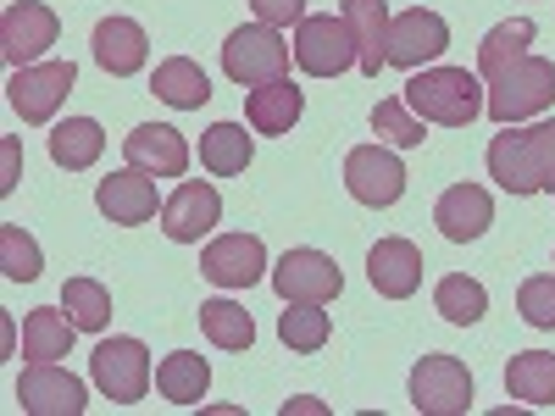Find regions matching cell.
<instances>
[{"label":"cell","mask_w":555,"mask_h":416,"mask_svg":"<svg viewBox=\"0 0 555 416\" xmlns=\"http://www.w3.org/2000/svg\"><path fill=\"white\" fill-rule=\"evenodd\" d=\"M73 334H78L73 316L39 306L23 316V355L28 361H62V355H73Z\"/></svg>","instance_id":"f1b7e54d"},{"label":"cell","mask_w":555,"mask_h":416,"mask_svg":"<svg viewBox=\"0 0 555 416\" xmlns=\"http://www.w3.org/2000/svg\"><path fill=\"white\" fill-rule=\"evenodd\" d=\"M411 405L423 416H467L473 411V373L455 355H423L411 366Z\"/></svg>","instance_id":"8992f818"},{"label":"cell","mask_w":555,"mask_h":416,"mask_svg":"<svg viewBox=\"0 0 555 416\" xmlns=\"http://www.w3.org/2000/svg\"><path fill=\"white\" fill-rule=\"evenodd\" d=\"M483 161H489V178L500 183L505 195H517V200L544 195V172H539V156H533V145H528V133H522V128L494 133V145H489Z\"/></svg>","instance_id":"e0dca14e"},{"label":"cell","mask_w":555,"mask_h":416,"mask_svg":"<svg viewBox=\"0 0 555 416\" xmlns=\"http://www.w3.org/2000/svg\"><path fill=\"white\" fill-rule=\"evenodd\" d=\"M423 250H416L411 239H378L373 250H366V284H373L384 300H411L416 289H423Z\"/></svg>","instance_id":"2e32d148"},{"label":"cell","mask_w":555,"mask_h":416,"mask_svg":"<svg viewBox=\"0 0 555 416\" xmlns=\"http://www.w3.org/2000/svg\"><path fill=\"white\" fill-rule=\"evenodd\" d=\"M201 334L217 344V350H250L256 344V322L245 306L234 300H201Z\"/></svg>","instance_id":"1f68e13d"},{"label":"cell","mask_w":555,"mask_h":416,"mask_svg":"<svg viewBox=\"0 0 555 416\" xmlns=\"http://www.w3.org/2000/svg\"><path fill=\"white\" fill-rule=\"evenodd\" d=\"M505 394L522 405H555V355L550 350H522L505 366Z\"/></svg>","instance_id":"484cf974"},{"label":"cell","mask_w":555,"mask_h":416,"mask_svg":"<svg viewBox=\"0 0 555 416\" xmlns=\"http://www.w3.org/2000/svg\"><path fill=\"white\" fill-rule=\"evenodd\" d=\"M483 89H489L483 117H494L500 128H517V122H528V117L555 106V62L550 56H522L505 73L483 78Z\"/></svg>","instance_id":"7a4b0ae2"},{"label":"cell","mask_w":555,"mask_h":416,"mask_svg":"<svg viewBox=\"0 0 555 416\" xmlns=\"http://www.w3.org/2000/svg\"><path fill=\"white\" fill-rule=\"evenodd\" d=\"M201 167L211 178H240L250 167V133L240 122H211L201 133Z\"/></svg>","instance_id":"83f0119b"},{"label":"cell","mask_w":555,"mask_h":416,"mask_svg":"<svg viewBox=\"0 0 555 416\" xmlns=\"http://www.w3.org/2000/svg\"><path fill=\"white\" fill-rule=\"evenodd\" d=\"M17 190V145L7 139V178H0V195H12Z\"/></svg>","instance_id":"f35d334b"},{"label":"cell","mask_w":555,"mask_h":416,"mask_svg":"<svg viewBox=\"0 0 555 416\" xmlns=\"http://www.w3.org/2000/svg\"><path fill=\"white\" fill-rule=\"evenodd\" d=\"M295 67L311 73V78H345L350 67H361V51H356V34L345 17L334 12H317V17H300L295 23Z\"/></svg>","instance_id":"3957f363"},{"label":"cell","mask_w":555,"mask_h":416,"mask_svg":"<svg viewBox=\"0 0 555 416\" xmlns=\"http://www.w3.org/2000/svg\"><path fill=\"white\" fill-rule=\"evenodd\" d=\"M56 34H62V23H56V12L44 6V0H12V6L0 12V56L12 62V73L34 67L56 44Z\"/></svg>","instance_id":"ba28073f"},{"label":"cell","mask_w":555,"mask_h":416,"mask_svg":"<svg viewBox=\"0 0 555 416\" xmlns=\"http://www.w3.org/2000/svg\"><path fill=\"white\" fill-rule=\"evenodd\" d=\"M533 39H539V28H533L528 17H512V23L489 28V34H483V44H478V78H494V73H505L512 62L533 56V51H528Z\"/></svg>","instance_id":"f546056e"},{"label":"cell","mask_w":555,"mask_h":416,"mask_svg":"<svg viewBox=\"0 0 555 416\" xmlns=\"http://www.w3.org/2000/svg\"><path fill=\"white\" fill-rule=\"evenodd\" d=\"M201 272L217 289H256L267 277V245L256 234H222L201 250Z\"/></svg>","instance_id":"5bb4252c"},{"label":"cell","mask_w":555,"mask_h":416,"mask_svg":"<svg viewBox=\"0 0 555 416\" xmlns=\"http://www.w3.org/2000/svg\"><path fill=\"white\" fill-rule=\"evenodd\" d=\"M450 51V23L439 12H423L411 6L389 23V67H405V73H423L434 67L439 56Z\"/></svg>","instance_id":"7c38bea8"},{"label":"cell","mask_w":555,"mask_h":416,"mask_svg":"<svg viewBox=\"0 0 555 416\" xmlns=\"http://www.w3.org/2000/svg\"><path fill=\"white\" fill-rule=\"evenodd\" d=\"M156 389H162L167 405H201L206 389H211V366H206V355H195V350H172V355L156 366Z\"/></svg>","instance_id":"cb8c5ba5"},{"label":"cell","mask_w":555,"mask_h":416,"mask_svg":"<svg viewBox=\"0 0 555 416\" xmlns=\"http://www.w3.org/2000/svg\"><path fill=\"white\" fill-rule=\"evenodd\" d=\"M250 12H256V23H267V28H295V23L306 17V0H250Z\"/></svg>","instance_id":"74e56055"},{"label":"cell","mask_w":555,"mask_h":416,"mask_svg":"<svg viewBox=\"0 0 555 416\" xmlns=\"http://www.w3.org/2000/svg\"><path fill=\"white\" fill-rule=\"evenodd\" d=\"M517 311L528 328H555V272H539L517 289Z\"/></svg>","instance_id":"d590c367"},{"label":"cell","mask_w":555,"mask_h":416,"mask_svg":"<svg viewBox=\"0 0 555 416\" xmlns=\"http://www.w3.org/2000/svg\"><path fill=\"white\" fill-rule=\"evenodd\" d=\"M306 112V95H300V83L289 78H272V83H256L250 89V101H245V117H250V133H272V139H284Z\"/></svg>","instance_id":"7402d4cb"},{"label":"cell","mask_w":555,"mask_h":416,"mask_svg":"<svg viewBox=\"0 0 555 416\" xmlns=\"http://www.w3.org/2000/svg\"><path fill=\"white\" fill-rule=\"evenodd\" d=\"M550 266H555V261H550Z\"/></svg>","instance_id":"ab89813d"},{"label":"cell","mask_w":555,"mask_h":416,"mask_svg":"<svg viewBox=\"0 0 555 416\" xmlns=\"http://www.w3.org/2000/svg\"><path fill=\"white\" fill-rule=\"evenodd\" d=\"M89 51H95V67L112 78H133L151 62V34L133 17H101L95 34H89Z\"/></svg>","instance_id":"d6986e66"},{"label":"cell","mask_w":555,"mask_h":416,"mask_svg":"<svg viewBox=\"0 0 555 416\" xmlns=\"http://www.w3.org/2000/svg\"><path fill=\"white\" fill-rule=\"evenodd\" d=\"M434 222H439V234L450 245H473L489 234V222H494V200L483 183H450V190L439 195L434 206Z\"/></svg>","instance_id":"ac0fdd59"},{"label":"cell","mask_w":555,"mask_h":416,"mask_svg":"<svg viewBox=\"0 0 555 416\" xmlns=\"http://www.w3.org/2000/svg\"><path fill=\"white\" fill-rule=\"evenodd\" d=\"M89 378L112 405H139L151 389V350L139 339H101L95 355H89Z\"/></svg>","instance_id":"5b68a950"},{"label":"cell","mask_w":555,"mask_h":416,"mask_svg":"<svg viewBox=\"0 0 555 416\" xmlns=\"http://www.w3.org/2000/svg\"><path fill=\"white\" fill-rule=\"evenodd\" d=\"M17 405L28 416H83L89 389L56 361H28V373L17 378Z\"/></svg>","instance_id":"8fae6325"},{"label":"cell","mask_w":555,"mask_h":416,"mask_svg":"<svg viewBox=\"0 0 555 416\" xmlns=\"http://www.w3.org/2000/svg\"><path fill=\"white\" fill-rule=\"evenodd\" d=\"M95 206H101V217L117 222V227H139V222H151V217L162 211L156 183L139 172V167L106 172V178H101V190H95Z\"/></svg>","instance_id":"ffe728a7"},{"label":"cell","mask_w":555,"mask_h":416,"mask_svg":"<svg viewBox=\"0 0 555 416\" xmlns=\"http://www.w3.org/2000/svg\"><path fill=\"white\" fill-rule=\"evenodd\" d=\"M0 272H7L12 284H34V277L44 272V256H39L34 234H23L17 222L0 227Z\"/></svg>","instance_id":"e575fe53"},{"label":"cell","mask_w":555,"mask_h":416,"mask_svg":"<svg viewBox=\"0 0 555 416\" xmlns=\"http://www.w3.org/2000/svg\"><path fill=\"white\" fill-rule=\"evenodd\" d=\"M222 222V195L201 178H183L178 190L162 200V234L172 245H201L211 227Z\"/></svg>","instance_id":"4fadbf2b"},{"label":"cell","mask_w":555,"mask_h":416,"mask_svg":"<svg viewBox=\"0 0 555 416\" xmlns=\"http://www.w3.org/2000/svg\"><path fill=\"white\" fill-rule=\"evenodd\" d=\"M434 306H439L444 322H455V328H473V322H483V311H489V289L467 272H450V277L434 284Z\"/></svg>","instance_id":"4dcf8cb0"},{"label":"cell","mask_w":555,"mask_h":416,"mask_svg":"<svg viewBox=\"0 0 555 416\" xmlns=\"http://www.w3.org/2000/svg\"><path fill=\"white\" fill-rule=\"evenodd\" d=\"M373 133L384 139V145H395V151H416L428 139V122L405 106V95H395V101L373 106Z\"/></svg>","instance_id":"836d02e7"},{"label":"cell","mask_w":555,"mask_h":416,"mask_svg":"<svg viewBox=\"0 0 555 416\" xmlns=\"http://www.w3.org/2000/svg\"><path fill=\"white\" fill-rule=\"evenodd\" d=\"M345 190H350V200L384 211L405 195V161L389 145H356L345 156Z\"/></svg>","instance_id":"30bf717a"},{"label":"cell","mask_w":555,"mask_h":416,"mask_svg":"<svg viewBox=\"0 0 555 416\" xmlns=\"http://www.w3.org/2000/svg\"><path fill=\"white\" fill-rule=\"evenodd\" d=\"M151 89H156V101H167L172 112H201V106L211 101V78H206L201 62H190V56H167V62L156 67Z\"/></svg>","instance_id":"603a6c76"},{"label":"cell","mask_w":555,"mask_h":416,"mask_svg":"<svg viewBox=\"0 0 555 416\" xmlns=\"http://www.w3.org/2000/svg\"><path fill=\"white\" fill-rule=\"evenodd\" d=\"M339 17L356 34V51H361V73L378 78L389 67V0H339Z\"/></svg>","instance_id":"44dd1931"},{"label":"cell","mask_w":555,"mask_h":416,"mask_svg":"<svg viewBox=\"0 0 555 416\" xmlns=\"http://www.w3.org/2000/svg\"><path fill=\"white\" fill-rule=\"evenodd\" d=\"M272 289H278V300H311V306H328V300H339V289H345V272H339L334 256H322V250L300 245V250H284V256H278V266H272Z\"/></svg>","instance_id":"52a82bcc"},{"label":"cell","mask_w":555,"mask_h":416,"mask_svg":"<svg viewBox=\"0 0 555 416\" xmlns=\"http://www.w3.org/2000/svg\"><path fill=\"white\" fill-rule=\"evenodd\" d=\"M528 133V145L539 156V172H544V195H555V122H533L522 128Z\"/></svg>","instance_id":"8d00e7d4"},{"label":"cell","mask_w":555,"mask_h":416,"mask_svg":"<svg viewBox=\"0 0 555 416\" xmlns=\"http://www.w3.org/2000/svg\"><path fill=\"white\" fill-rule=\"evenodd\" d=\"M106 151V128L95 117H67L51 128V161L67 167V172H83V167H95Z\"/></svg>","instance_id":"d4e9b609"},{"label":"cell","mask_w":555,"mask_h":416,"mask_svg":"<svg viewBox=\"0 0 555 416\" xmlns=\"http://www.w3.org/2000/svg\"><path fill=\"white\" fill-rule=\"evenodd\" d=\"M73 62H34V67H17L12 83H7V101L23 122H51L62 112V101L73 95Z\"/></svg>","instance_id":"9c48e42d"},{"label":"cell","mask_w":555,"mask_h":416,"mask_svg":"<svg viewBox=\"0 0 555 416\" xmlns=\"http://www.w3.org/2000/svg\"><path fill=\"white\" fill-rule=\"evenodd\" d=\"M62 311L73 316L78 334H101L112 322V289L95 284V277H67L62 284Z\"/></svg>","instance_id":"d6a6232c"},{"label":"cell","mask_w":555,"mask_h":416,"mask_svg":"<svg viewBox=\"0 0 555 416\" xmlns=\"http://www.w3.org/2000/svg\"><path fill=\"white\" fill-rule=\"evenodd\" d=\"M334 334V316L311 306V300H284V311H278V339H284L295 355H317L322 344H328Z\"/></svg>","instance_id":"4316f807"},{"label":"cell","mask_w":555,"mask_h":416,"mask_svg":"<svg viewBox=\"0 0 555 416\" xmlns=\"http://www.w3.org/2000/svg\"><path fill=\"white\" fill-rule=\"evenodd\" d=\"M483 78L467 67H423L405 78V106L439 128H473L483 117Z\"/></svg>","instance_id":"6da1fadb"},{"label":"cell","mask_w":555,"mask_h":416,"mask_svg":"<svg viewBox=\"0 0 555 416\" xmlns=\"http://www.w3.org/2000/svg\"><path fill=\"white\" fill-rule=\"evenodd\" d=\"M289 44H284V34L278 28H267V23H250V28H234L222 39V73L234 78V83H245V89H256V83H272V78H289Z\"/></svg>","instance_id":"277c9868"},{"label":"cell","mask_w":555,"mask_h":416,"mask_svg":"<svg viewBox=\"0 0 555 416\" xmlns=\"http://www.w3.org/2000/svg\"><path fill=\"white\" fill-rule=\"evenodd\" d=\"M122 156L145 178H183L190 172V139H183L178 128H167V122H139L122 139Z\"/></svg>","instance_id":"9a60e30c"}]
</instances>
